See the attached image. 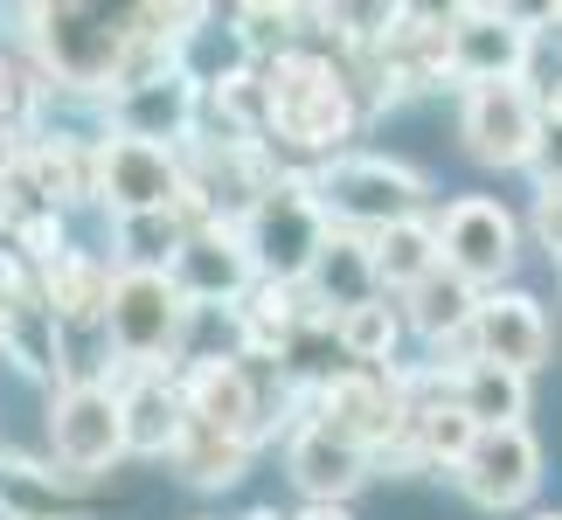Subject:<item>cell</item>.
<instances>
[{"label":"cell","mask_w":562,"mask_h":520,"mask_svg":"<svg viewBox=\"0 0 562 520\" xmlns=\"http://www.w3.org/2000/svg\"><path fill=\"white\" fill-rule=\"evenodd\" d=\"M528 173H535V188H562V118L555 112H542V133L528 146Z\"/></svg>","instance_id":"30"},{"label":"cell","mask_w":562,"mask_h":520,"mask_svg":"<svg viewBox=\"0 0 562 520\" xmlns=\"http://www.w3.org/2000/svg\"><path fill=\"white\" fill-rule=\"evenodd\" d=\"M528 229H535V244H542V250L555 257V264H562V188H542V194H535Z\"/></svg>","instance_id":"31"},{"label":"cell","mask_w":562,"mask_h":520,"mask_svg":"<svg viewBox=\"0 0 562 520\" xmlns=\"http://www.w3.org/2000/svg\"><path fill=\"white\" fill-rule=\"evenodd\" d=\"M8 244L21 257H35V264H49L56 250H70V236H63V208H35V215H21V229L8 236Z\"/></svg>","instance_id":"29"},{"label":"cell","mask_w":562,"mask_h":520,"mask_svg":"<svg viewBox=\"0 0 562 520\" xmlns=\"http://www.w3.org/2000/svg\"><path fill=\"white\" fill-rule=\"evenodd\" d=\"M285 472H292V486L306 493L313 507H340L355 486H369V451H355V444H340L334 430H319L313 417L285 438Z\"/></svg>","instance_id":"19"},{"label":"cell","mask_w":562,"mask_h":520,"mask_svg":"<svg viewBox=\"0 0 562 520\" xmlns=\"http://www.w3.org/2000/svg\"><path fill=\"white\" fill-rule=\"evenodd\" d=\"M175 396L188 423L244 438V444L265 438V396H257V375L236 354H188V368L175 375Z\"/></svg>","instance_id":"10"},{"label":"cell","mask_w":562,"mask_h":520,"mask_svg":"<svg viewBox=\"0 0 562 520\" xmlns=\"http://www.w3.org/2000/svg\"><path fill=\"white\" fill-rule=\"evenodd\" d=\"M188 208H154V215H112V257L119 271H167L188 236Z\"/></svg>","instance_id":"25"},{"label":"cell","mask_w":562,"mask_h":520,"mask_svg":"<svg viewBox=\"0 0 562 520\" xmlns=\"http://www.w3.org/2000/svg\"><path fill=\"white\" fill-rule=\"evenodd\" d=\"M42 313L56 319V334H104V298H112V264L98 250H56L35 278Z\"/></svg>","instance_id":"17"},{"label":"cell","mask_w":562,"mask_h":520,"mask_svg":"<svg viewBox=\"0 0 562 520\" xmlns=\"http://www.w3.org/2000/svg\"><path fill=\"white\" fill-rule=\"evenodd\" d=\"M0 520H83V493L56 465L0 451Z\"/></svg>","instance_id":"21"},{"label":"cell","mask_w":562,"mask_h":520,"mask_svg":"<svg viewBox=\"0 0 562 520\" xmlns=\"http://www.w3.org/2000/svg\"><path fill=\"white\" fill-rule=\"evenodd\" d=\"M542 133V98L528 77H501V83H465L459 104V139L480 167H528V146Z\"/></svg>","instance_id":"8"},{"label":"cell","mask_w":562,"mask_h":520,"mask_svg":"<svg viewBox=\"0 0 562 520\" xmlns=\"http://www.w3.org/2000/svg\"><path fill=\"white\" fill-rule=\"evenodd\" d=\"M0 361H14L21 375H35V382L63 375V361H56V319L42 313V298H35V292L21 298L8 319H0Z\"/></svg>","instance_id":"28"},{"label":"cell","mask_w":562,"mask_h":520,"mask_svg":"<svg viewBox=\"0 0 562 520\" xmlns=\"http://www.w3.org/2000/svg\"><path fill=\"white\" fill-rule=\"evenodd\" d=\"M451 479H459V493H465L472 507L514 513V507L535 500V486H542V444H535L528 423H514V430H480V438H472V451L451 465Z\"/></svg>","instance_id":"12"},{"label":"cell","mask_w":562,"mask_h":520,"mask_svg":"<svg viewBox=\"0 0 562 520\" xmlns=\"http://www.w3.org/2000/svg\"><path fill=\"white\" fill-rule=\"evenodd\" d=\"M167 465H175L188 486L223 493V486H236L250 472V444L244 438H223V430H202V423H181V444L167 451Z\"/></svg>","instance_id":"26"},{"label":"cell","mask_w":562,"mask_h":520,"mask_svg":"<svg viewBox=\"0 0 562 520\" xmlns=\"http://www.w3.org/2000/svg\"><path fill=\"white\" fill-rule=\"evenodd\" d=\"M112 104V133L119 139H146V146H175V139H194L202 125V83L188 70H167L154 83H133V91L104 98Z\"/></svg>","instance_id":"16"},{"label":"cell","mask_w":562,"mask_h":520,"mask_svg":"<svg viewBox=\"0 0 562 520\" xmlns=\"http://www.w3.org/2000/svg\"><path fill=\"white\" fill-rule=\"evenodd\" d=\"M29 21V42L42 56V83H63V91H119L125 49H133V14L125 8H83V0H63V8H21Z\"/></svg>","instance_id":"2"},{"label":"cell","mask_w":562,"mask_h":520,"mask_svg":"<svg viewBox=\"0 0 562 520\" xmlns=\"http://www.w3.org/2000/svg\"><path fill=\"white\" fill-rule=\"evenodd\" d=\"M119 396V430H125V459H167L181 444V396L167 368H133V375L112 382Z\"/></svg>","instance_id":"18"},{"label":"cell","mask_w":562,"mask_h":520,"mask_svg":"<svg viewBox=\"0 0 562 520\" xmlns=\"http://www.w3.org/2000/svg\"><path fill=\"white\" fill-rule=\"evenodd\" d=\"M472 361L514 368V375H535L549 361V319L528 292H480L472 306Z\"/></svg>","instance_id":"15"},{"label":"cell","mask_w":562,"mask_h":520,"mask_svg":"<svg viewBox=\"0 0 562 520\" xmlns=\"http://www.w3.org/2000/svg\"><path fill=\"white\" fill-rule=\"evenodd\" d=\"M535 520H562V513H535Z\"/></svg>","instance_id":"34"},{"label":"cell","mask_w":562,"mask_h":520,"mask_svg":"<svg viewBox=\"0 0 562 520\" xmlns=\"http://www.w3.org/2000/svg\"><path fill=\"white\" fill-rule=\"evenodd\" d=\"M535 29L514 8H451L445 14V70L459 83H501L528 77Z\"/></svg>","instance_id":"9"},{"label":"cell","mask_w":562,"mask_h":520,"mask_svg":"<svg viewBox=\"0 0 562 520\" xmlns=\"http://www.w3.org/2000/svg\"><path fill=\"white\" fill-rule=\"evenodd\" d=\"M188 194V167L175 146H146V139H98V202L112 215H154V208H181Z\"/></svg>","instance_id":"11"},{"label":"cell","mask_w":562,"mask_h":520,"mask_svg":"<svg viewBox=\"0 0 562 520\" xmlns=\"http://www.w3.org/2000/svg\"><path fill=\"white\" fill-rule=\"evenodd\" d=\"M313 423H319V430H334L340 444L369 451V465H375V451L396 438V423H403V409H396V382H389V375H369V368L327 375V382L313 388Z\"/></svg>","instance_id":"14"},{"label":"cell","mask_w":562,"mask_h":520,"mask_svg":"<svg viewBox=\"0 0 562 520\" xmlns=\"http://www.w3.org/2000/svg\"><path fill=\"white\" fill-rule=\"evenodd\" d=\"M194 306L167 285V271H112V298H104V354L119 375L133 368H167L188 340Z\"/></svg>","instance_id":"4"},{"label":"cell","mask_w":562,"mask_h":520,"mask_svg":"<svg viewBox=\"0 0 562 520\" xmlns=\"http://www.w3.org/2000/svg\"><path fill=\"white\" fill-rule=\"evenodd\" d=\"M472 306H480V292L438 264L424 285L403 292L396 313H403V334H417L424 347H445V340H465V334H472Z\"/></svg>","instance_id":"22"},{"label":"cell","mask_w":562,"mask_h":520,"mask_svg":"<svg viewBox=\"0 0 562 520\" xmlns=\"http://www.w3.org/2000/svg\"><path fill=\"white\" fill-rule=\"evenodd\" d=\"M555 21H562V8H555Z\"/></svg>","instance_id":"35"},{"label":"cell","mask_w":562,"mask_h":520,"mask_svg":"<svg viewBox=\"0 0 562 520\" xmlns=\"http://www.w3.org/2000/svg\"><path fill=\"white\" fill-rule=\"evenodd\" d=\"M459 409L472 417V430H514L528 417V375L514 368H493V361H465L459 382H451Z\"/></svg>","instance_id":"23"},{"label":"cell","mask_w":562,"mask_h":520,"mask_svg":"<svg viewBox=\"0 0 562 520\" xmlns=\"http://www.w3.org/2000/svg\"><path fill=\"white\" fill-rule=\"evenodd\" d=\"M361 104H355V77L334 56L313 49H285L278 63L257 70V133L292 154H319L340 160V146L355 139Z\"/></svg>","instance_id":"1"},{"label":"cell","mask_w":562,"mask_h":520,"mask_svg":"<svg viewBox=\"0 0 562 520\" xmlns=\"http://www.w3.org/2000/svg\"><path fill=\"white\" fill-rule=\"evenodd\" d=\"M167 285H175L194 313L202 306H244L257 271H250V250H244V236H236V223H194L181 236L175 264H167Z\"/></svg>","instance_id":"13"},{"label":"cell","mask_w":562,"mask_h":520,"mask_svg":"<svg viewBox=\"0 0 562 520\" xmlns=\"http://www.w3.org/2000/svg\"><path fill=\"white\" fill-rule=\"evenodd\" d=\"M319 215L334 229H355V236H382L396 223H417L430 208V181L409 160H389V154H340V160H319L306 173Z\"/></svg>","instance_id":"3"},{"label":"cell","mask_w":562,"mask_h":520,"mask_svg":"<svg viewBox=\"0 0 562 520\" xmlns=\"http://www.w3.org/2000/svg\"><path fill=\"white\" fill-rule=\"evenodd\" d=\"M334 347H340V354H348L355 368L382 375V368L396 361V347H403V313L389 306V298H375V306H355V313H340V319H334Z\"/></svg>","instance_id":"27"},{"label":"cell","mask_w":562,"mask_h":520,"mask_svg":"<svg viewBox=\"0 0 562 520\" xmlns=\"http://www.w3.org/2000/svg\"><path fill=\"white\" fill-rule=\"evenodd\" d=\"M49 451L63 465V479L91 486L125 459V430H119V396L112 382H63L49 403Z\"/></svg>","instance_id":"7"},{"label":"cell","mask_w":562,"mask_h":520,"mask_svg":"<svg viewBox=\"0 0 562 520\" xmlns=\"http://www.w3.org/2000/svg\"><path fill=\"white\" fill-rule=\"evenodd\" d=\"M306 298H313V313L327 319V327L340 313H355V306H375L382 285H375V264H369V236L334 229L327 244H319L313 271H306Z\"/></svg>","instance_id":"20"},{"label":"cell","mask_w":562,"mask_h":520,"mask_svg":"<svg viewBox=\"0 0 562 520\" xmlns=\"http://www.w3.org/2000/svg\"><path fill=\"white\" fill-rule=\"evenodd\" d=\"M236 236H244L250 271L265 278V285H306V271H313L319 244L334 236V223L319 215L306 173H278V181L250 202V215L236 223Z\"/></svg>","instance_id":"5"},{"label":"cell","mask_w":562,"mask_h":520,"mask_svg":"<svg viewBox=\"0 0 562 520\" xmlns=\"http://www.w3.org/2000/svg\"><path fill=\"white\" fill-rule=\"evenodd\" d=\"M369 264H375L382 298H389V292L403 298L409 285H424V278L438 271V229H430V215H417V223H396V229L369 236Z\"/></svg>","instance_id":"24"},{"label":"cell","mask_w":562,"mask_h":520,"mask_svg":"<svg viewBox=\"0 0 562 520\" xmlns=\"http://www.w3.org/2000/svg\"><path fill=\"white\" fill-rule=\"evenodd\" d=\"M438 264L451 278H465L472 292L493 285L501 292V278L521 264V223L493 202V194H459V202H445L438 223Z\"/></svg>","instance_id":"6"},{"label":"cell","mask_w":562,"mask_h":520,"mask_svg":"<svg viewBox=\"0 0 562 520\" xmlns=\"http://www.w3.org/2000/svg\"><path fill=\"white\" fill-rule=\"evenodd\" d=\"M299 520H348V507H306Z\"/></svg>","instance_id":"33"},{"label":"cell","mask_w":562,"mask_h":520,"mask_svg":"<svg viewBox=\"0 0 562 520\" xmlns=\"http://www.w3.org/2000/svg\"><path fill=\"white\" fill-rule=\"evenodd\" d=\"M29 292H35V285H29V271H21V257H14V250H0V319H8Z\"/></svg>","instance_id":"32"}]
</instances>
